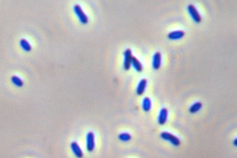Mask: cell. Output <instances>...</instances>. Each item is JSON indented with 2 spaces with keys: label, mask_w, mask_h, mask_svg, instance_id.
Here are the masks:
<instances>
[{
  "label": "cell",
  "mask_w": 237,
  "mask_h": 158,
  "mask_svg": "<svg viewBox=\"0 0 237 158\" xmlns=\"http://www.w3.org/2000/svg\"><path fill=\"white\" fill-rule=\"evenodd\" d=\"M20 45L21 48L26 51H29L32 50V46L28 41L25 38L20 40Z\"/></svg>",
  "instance_id": "cell-12"
},
{
  "label": "cell",
  "mask_w": 237,
  "mask_h": 158,
  "mask_svg": "<svg viewBox=\"0 0 237 158\" xmlns=\"http://www.w3.org/2000/svg\"><path fill=\"white\" fill-rule=\"evenodd\" d=\"M185 32L182 30L173 31L168 34V38L169 39L172 40H176L180 39L184 36Z\"/></svg>",
  "instance_id": "cell-7"
},
{
  "label": "cell",
  "mask_w": 237,
  "mask_h": 158,
  "mask_svg": "<svg viewBox=\"0 0 237 158\" xmlns=\"http://www.w3.org/2000/svg\"><path fill=\"white\" fill-rule=\"evenodd\" d=\"M188 9L194 20L196 23L201 22V17L196 7L193 4H190L188 5Z\"/></svg>",
  "instance_id": "cell-1"
},
{
  "label": "cell",
  "mask_w": 237,
  "mask_h": 158,
  "mask_svg": "<svg viewBox=\"0 0 237 158\" xmlns=\"http://www.w3.org/2000/svg\"><path fill=\"white\" fill-rule=\"evenodd\" d=\"M168 111L166 108H163L160 112L159 118V122L161 125L165 124L167 121Z\"/></svg>",
  "instance_id": "cell-9"
},
{
  "label": "cell",
  "mask_w": 237,
  "mask_h": 158,
  "mask_svg": "<svg viewBox=\"0 0 237 158\" xmlns=\"http://www.w3.org/2000/svg\"><path fill=\"white\" fill-rule=\"evenodd\" d=\"M119 139L122 141H128L131 139V136L128 133H122L119 136Z\"/></svg>",
  "instance_id": "cell-16"
},
{
  "label": "cell",
  "mask_w": 237,
  "mask_h": 158,
  "mask_svg": "<svg viewBox=\"0 0 237 158\" xmlns=\"http://www.w3.org/2000/svg\"><path fill=\"white\" fill-rule=\"evenodd\" d=\"M162 139L170 141L172 144L178 146L180 144V140L175 136L168 132H163L161 135Z\"/></svg>",
  "instance_id": "cell-2"
},
{
  "label": "cell",
  "mask_w": 237,
  "mask_h": 158,
  "mask_svg": "<svg viewBox=\"0 0 237 158\" xmlns=\"http://www.w3.org/2000/svg\"><path fill=\"white\" fill-rule=\"evenodd\" d=\"M233 144H234V145L237 146V139H235V141H234V142H233Z\"/></svg>",
  "instance_id": "cell-17"
},
{
  "label": "cell",
  "mask_w": 237,
  "mask_h": 158,
  "mask_svg": "<svg viewBox=\"0 0 237 158\" xmlns=\"http://www.w3.org/2000/svg\"><path fill=\"white\" fill-rule=\"evenodd\" d=\"M131 64L133 65L136 71L138 72H142L143 70L141 62L134 56H132Z\"/></svg>",
  "instance_id": "cell-11"
},
{
  "label": "cell",
  "mask_w": 237,
  "mask_h": 158,
  "mask_svg": "<svg viewBox=\"0 0 237 158\" xmlns=\"http://www.w3.org/2000/svg\"><path fill=\"white\" fill-rule=\"evenodd\" d=\"M125 59L124 62V67L125 69L128 71L130 69L132 61V54L131 49L128 48L124 52Z\"/></svg>",
  "instance_id": "cell-3"
},
{
  "label": "cell",
  "mask_w": 237,
  "mask_h": 158,
  "mask_svg": "<svg viewBox=\"0 0 237 158\" xmlns=\"http://www.w3.org/2000/svg\"><path fill=\"white\" fill-rule=\"evenodd\" d=\"M86 147L88 150L91 152L95 148V137L93 133L89 132L86 137Z\"/></svg>",
  "instance_id": "cell-4"
},
{
  "label": "cell",
  "mask_w": 237,
  "mask_h": 158,
  "mask_svg": "<svg viewBox=\"0 0 237 158\" xmlns=\"http://www.w3.org/2000/svg\"><path fill=\"white\" fill-rule=\"evenodd\" d=\"M11 80L14 85L18 87H22L24 85L22 80L19 77L16 76H13L11 78Z\"/></svg>",
  "instance_id": "cell-14"
},
{
  "label": "cell",
  "mask_w": 237,
  "mask_h": 158,
  "mask_svg": "<svg viewBox=\"0 0 237 158\" xmlns=\"http://www.w3.org/2000/svg\"><path fill=\"white\" fill-rule=\"evenodd\" d=\"M71 149L73 152L76 157L78 158H81L83 156V153L82 150L80 149V146H79L78 143L76 142H72L71 144Z\"/></svg>",
  "instance_id": "cell-8"
},
{
  "label": "cell",
  "mask_w": 237,
  "mask_h": 158,
  "mask_svg": "<svg viewBox=\"0 0 237 158\" xmlns=\"http://www.w3.org/2000/svg\"><path fill=\"white\" fill-rule=\"evenodd\" d=\"M161 54L159 51L156 52L153 59V67L155 70H158L160 67L161 64Z\"/></svg>",
  "instance_id": "cell-6"
},
{
  "label": "cell",
  "mask_w": 237,
  "mask_h": 158,
  "mask_svg": "<svg viewBox=\"0 0 237 158\" xmlns=\"http://www.w3.org/2000/svg\"><path fill=\"white\" fill-rule=\"evenodd\" d=\"M74 10L76 12L77 15L78 16L79 18L81 20L82 23L86 24L88 22V18L87 16L85 14V13L82 10V8L80 5L77 4L74 6Z\"/></svg>",
  "instance_id": "cell-5"
},
{
  "label": "cell",
  "mask_w": 237,
  "mask_h": 158,
  "mask_svg": "<svg viewBox=\"0 0 237 158\" xmlns=\"http://www.w3.org/2000/svg\"><path fill=\"white\" fill-rule=\"evenodd\" d=\"M151 101L148 97H146L144 99L143 103V108L144 111L148 112L151 109Z\"/></svg>",
  "instance_id": "cell-13"
},
{
  "label": "cell",
  "mask_w": 237,
  "mask_h": 158,
  "mask_svg": "<svg viewBox=\"0 0 237 158\" xmlns=\"http://www.w3.org/2000/svg\"><path fill=\"white\" fill-rule=\"evenodd\" d=\"M201 107H202V104L200 103V102H197V103L193 105L190 108L189 111L192 113H196V112L199 111Z\"/></svg>",
  "instance_id": "cell-15"
},
{
  "label": "cell",
  "mask_w": 237,
  "mask_h": 158,
  "mask_svg": "<svg viewBox=\"0 0 237 158\" xmlns=\"http://www.w3.org/2000/svg\"><path fill=\"white\" fill-rule=\"evenodd\" d=\"M147 81L146 79H143L139 82L137 89V93L138 95H141L143 94L145 91V89L146 86Z\"/></svg>",
  "instance_id": "cell-10"
}]
</instances>
